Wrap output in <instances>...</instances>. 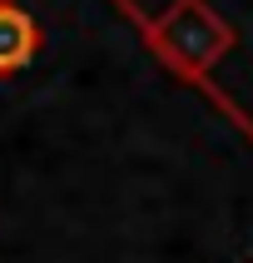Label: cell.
<instances>
[{
	"label": "cell",
	"instance_id": "6da1fadb",
	"mask_svg": "<svg viewBox=\"0 0 253 263\" xmlns=\"http://www.w3.org/2000/svg\"><path fill=\"white\" fill-rule=\"evenodd\" d=\"M159 65L253 139V0H114Z\"/></svg>",
	"mask_w": 253,
	"mask_h": 263
},
{
	"label": "cell",
	"instance_id": "7a4b0ae2",
	"mask_svg": "<svg viewBox=\"0 0 253 263\" xmlns=\"http://www.w3.org/2000/svg\"><path fill=\"white\" fill-rule=\"evenodd\" d=\"M40 45H45V35L35 25V15L20 0H0V80L30 70V60L40 55Z\"/></svg>",
	"mask_w": 253,
	"mask_h": 263
}]
</instances>
